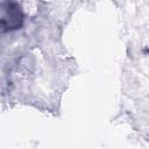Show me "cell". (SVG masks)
I'll list each match as a JSON object with an SVG mask.
<instances>
[{
  "instance_id": "1",
  "label": "cell",
  "mask_w": 149,
  "mask_h": 149,
  "mask_svg": "<svg viewBox=\"0 0 149 149\" xmlns=\"http://www.w3.org/2000/svg\"><path fill=\"white\" fill-rule=\"evenodd\" d=\"M0 21L2 31L15 30L21 28L23 23V13L20 5L14 1H9L6 5H3Z\"/></svg>"
}]
</instances>
